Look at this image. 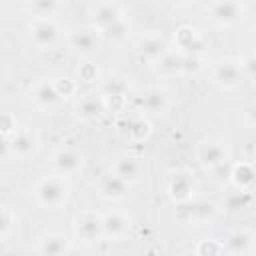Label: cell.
I'll list each match as a JSON object with an SVG mask.
<instances>
[{
  "mask_svg": "<svg viewBox=\"0 0 256 256\" xmlns=\"http://www.w3.org/2000/svg\"><path fill=\"white\" fill-rule=\"evenodd\" d=\"M138 106H140V112H144V114L164 116L172 106V98L166 88L152 86V88L144 90V94L138 98Z\"/></svg>",
  "mask_w": 256,
  "mask_h": 256,
  "instance_id": "2e32d148",
  "label": "cell"
},
{
  "mask_svg": "<svg viewBox=\"0 0 256 256\" xmlns=\"http://www.w3.org/2000/svg\"><path fill=\"white\" fill-rule=\"evenodd\" d=\"M100 34H102V38H106V40H110V42H122V40H126L128 34H130V24H128L126 20H120L118 24H114V26L102 30Z\"/></svg>",
  "mask_w": 256,
  "mask_h": 256,
  "instance_id": "f546056e",
  "label": "cell"
},
{
  "mask_svg": "<svg viewBox=\"0 0 256 256\" xmlns=\"http://www.w3.org/2000/svg\"><path fill=\"white\" fill-rule=\"evenodd\" d=\"M30 100L38 110L50 112L62 102V96L58 94L52 78H40L30 88Z\"/></svg>",
  "mask_w": 256,
  "mask_h": 256,
  "instance_id": "ac0fdd59",
  "label": "cell"
},
{
  "mask_svg": "<svg viewBox=\"0 0 256 256\" xmlns=\"http://www.w3.org/2000/svg\"><path fill=\"white\" fill-rule=\"evenodd\" d=\"M218 214V204H214L212 200H198L192 198L188 202H180L176 204V218L184 224H194L200 226L208 220H212Z\"/></svg>",
  "mask_w": 256,
  "mask_h": 256,
  "instance_id": "5b68a950",
  "label": "cell"
},
{
  "mask_svg": "<svg viewBox=\"0 0 256 256\" xmlns=\"http://www.w3.org/2000/svg\"><path fill=\"white\" fill-rule=\"evenodd\" d=\"M30 40L36 48L50 50L60 40V28L52 18H32L28 24Z\"/></svg>",
  "mask_w": 256,
  "mask_h": 256,
  "instance_id": "ba28073f",
  "label": "cell"
},
{
  "mask_svg": "<svg viewBox=\"0 0 256 256\" xmlns=\"http://www.w3.org/2000/svg\"><path fill=\"white\" fill-rule=\"evenodd\" d=\"M18 130H22L20 124H18V118H16L12 112H4V114H2V136H4V138H10V136H14Z\"/></svg>",
  "mask_w": 256,
  "mask_h": 256,
  "instance_id": "836d02e7",
  "label": "cell"
},
{
  "mask_svg": "<svg viewBox=\"0 0 256 256\" xmlns=\"http://www.w3.org/2000/svg\"><path fill=\"white\" fill-rule=\"evenodd\" d=\"M78 80L86 82V84H92V82H98L100 80V70L94 62H84L80 64L78 68Z\"/></svg>",
  "mask_w": 256,
  "mask_h": 256,
  "instance_id": "d6a6232c",
  "label": "cell"
},
{
  "mask_svg": "<svg viewBox=\"0 0 256 256\" xmlns=\"http://www.w3.org/2000/svg\"><path fill=\"white\" fill-rule=\"evenodd\" d=\"M40 148V138L32 130H18L14 136L4 138V158L12 156L16 160L32 158Z\"/></svg>",
  "mask_w": 256,
  "mask_h": 256,
  "instance_id": "8992f818",
  "label": "cell"
},
{
  "mask_svg": "<svg viewBox=\"0 0 256 256\" xmlns=\"http://www.w3.org/2000/svg\"><path fill=\"white\" fill-rule=\"evenodd\" d=\"M170 2H176V4H186V2H190V0H170Z\"/></svg>",
  "mask_w": 256,
  "mask_h": 256,
  "instance_id": "8d00e7d4",
  "label": "cell"
},
{
  "mask_svg": "<svg viewBox=\"0 0 256 256\" xmlns=\"http://www.w3.org/2000/svg\"><path fill=\"white\" fill-rule=\"evenodd\" d=\"M240 66H242L244 78L256 80V52H250V54L242 56V58H240Z\"/></svg>",
  "mask_w": 256,
  "mask_h": 256,
  "instance_id": "e575fe53",
  "label": "cell"
},
{
  "mask_svg": "<svg viewBox=\"0 0 256 256\" xmlns=\"http://www.w3.org/2000/svg\"><path fill=\"white\" fill-rule=\"evenodd\" d=\"M194 252L200 254V256L224 254V244H222V240H216V238H202V240H198Z\"/></svg>",
  "mask_w": 256,
  "mask_h": 256,
  "instance_id": "4dcf8cb0",
  "label": "cell"
},
{
  "mask_svg": "<svg viewBox=\"0 0 256 256\" xmlns=\"http://www.w3.org/2000/svg\"><path fill=\"white\" fill-rule=\"evenodd\" d=\"M102 226H104V240L120 242L130 234L132 218L118 208H108L106 212H102Z\"/></svg>",
  "mask_w": 256,
  "mask_h": 256,
  "instance_id": "7c38bea8",
  "label": "cell"
},
{
  "mask_svg": "<svg viewBox=\"0 0 256 256\" xmlns=\"http://www.w3.org/2000/svg\"><path fill=\"white\" fill-rule=\"evenodd\" d=\"M210 18L220 28L236 26L244 20L242 0H214L210 6Z\"/></svg>",
  "mask_w": 256,
  "mask_h": 256,
  "instance_id": "9c48e42d",
  "label": "cell"
},
{
  "mask_svg": "<svg viewBox=\"0 0 256 256\" xmlns=\"http://www.w3.org/2000/svg\"><path fill=\"white\" fill-rule=\"evenodd\" d=\"M60 0H26L28 12L32 18H50L56 14Z\"/></svg>",
  "mask_w": 256,
  "mask_h": 256,
  "instance_id": "83f0119b",
  "label": "cell"
},
{
  "mask_svg": "<svg viewBox=\"0 0 256 256\" xmlns=\"http://www.w3.org/2000/svg\"><path fill=\"white\" fill-rule=\"evenodd\" d=\"M72 114L78 122H84V124H90V122H96L100 120L104 114H106V104H104V98L102 94H84L80 96L74 106H72Z\"/></svg>",
  "mask_w": 256,
  "mask_h": 256,
  "instance_id": "5bb4252c",
  "label": "cell"
},
{
  "mask_svg": "<svg viewBox=\"0 0 256 256\" xmlns=\"http://www.w3.org/2000/svg\"><path fill=\"white\" fill-rule=\"evenodd\" d=\"M68 42H70V48H74L80 56H92L100 48L102 34H100L98 28H94L92 24H88V26L74 28L68 34Z\"/></svg>",
  "mask_w": 256,
  "mask_h": 256,
  "instance_id": "9a60e30c",
  "label": "cell"
},
{
  "mask_svg": "<svg viewBox=\"0 0 256 256\" xmlns=\"http://www.w3.org/2000/svg\"><path fill=\"white\" fill-rule=\"evenodd\" d=\"M120 20H124V12L116 2H110V0H104V2L96 4L90 12V24L94 28H98L100 32L118 24Z\"/></svg>",
  "mask_w": 256,
  "mask_h": 256,
  "instance_id": "7402d4cb",
  "label": "cell"
},
{
  "mask_svg": "<svg viewBox=\"0 0 256 256\" xmlns=\"http://www.w3.org/2000/svg\"><path fill=\"white\" fill-rule=\"evenodd\" d=\"M50 166L54 172L62 174V176H74L82 170L84 166V156L80 150L72 148V146H60L52 152L50 156Z\"/></svg>",
  "mask_w": 256,
  "mask_h": 256,
  "instance_id": "8fae6325",
  "label": "cell"
},
{
  "mask_svg": "<svg viewBox=\"0 0 256 256\" xmlns=\"http://www.w3.org/2000/svg\"><path fill=\"white\" fill-rule=\"evenodd\" d=\"M118 130L134 144L144 142L152 134V124L144 112H122L118 114Z\"/></svg>",
  "mask_w": 256,
  "mask_h": 256,
  "instance_id": "52a82bcc",
  "label": "cell"
},
{
  "mask_svg": "<svg viewBox=\"0 0 256 256\" xmlns=\"http://www.w3.org/2000/svg\"><path fill=\"white\" fill-rule=\"evenodd\" d=\"M32 194L38 206L46 210H60L68 204L72 196V186L68 182V176L54 172L40 176L32 186Z\"/></svg>",
  "mask_w": 256,
  "mask_h": 256,
  "instance_id": "6da1fadb",
  "label": "cell"
},
{
  "mask_svg": "<svg viewBox=\"0 0 256 256\" xmlns=\"http://www.w3.org/2000/svg\"><path fill=\"white\" fill-rule=\"evenodd\" d=\"M168 50H170V46L160 34H152L150 32V34L140 36L138 42H136V54L142 60L150 62V64H156Z\"/></svg>",
  "mask_w": 256,
  "mask_h": 256,
  "instance_id": "603a6c76",
  "label": "cell"
},
{
  "mask_svg": "<svg viewBox=\"0 0 256 256\" xmlns=\"http://www.w3.org/2000/svg\"><path fill=\"white\" fill-rule=\"evenodd\" d=\"M16 212L12 210V206H8L6 202L0 206V242H6V238L12 234V230L16 228Z\"/></svg>",
  "mask_w": 256,
  "mask_h": 256,
  "instance_id": "f1b7e54d",
  "label": "cell"
},
{
  "mask_svg": "<svg viewBox=\"0 0 256 256\" xmlns=\"http://www.w3.org/2000/svg\"><path fill=\"white\" fill-rule=\"evenodd\" d=\"M96 192H98V196H100L102 200L118 202V200L128 198V194H130V184L110 170V172H104V174L98 178V182H96Z\"/></svg>",
  "mask_w": 256,
  "mask_h": 256,
  "instance_id": "ffe728a7",
  "label": "cell"
},
{
  "mask_svg": "<svg viewBox=\"0 0 256 256\" xmlns=\"http://www.w3.org/2000/svg\"><path fill=\"white\" fill-rule=\"evenodd\" d=\"M194 190H196V184H194V178L190 176V172L186 170H176L168 176L166 180V194L168 198L174 202V204H180V202H188L194 198Z\"/></svg>",
  "mask_w": 256,
  "mask_h": 256,
  "instance_id": "e0dca14e",
  "label": "cell"
},
{
  "mask_svg": "<svg viewBox=\"0 0 256 256\" xmlns=\"http://www.w3.org/2000/svg\"><path fill=\"white\" fill-rule=\"evenodd\" d=\"M72 250V240L60 230H44L36 238V252L42 256H64Z\"/></svg>",
  "mask_w": 256,
  "mask_h": 256,
  "instance_id": "4fadbf2b",
  "label": "cell"
},
{
  "mask_svg": "<svg viewBox=\"0 0 256 256\" xmlns=\"http://www.w3.org/2000/svg\"><path fill=\"white\" fill-rule=\"evenodd\" d=\"M244 80L240 60H220L212 68V82L220 90H236Z\"/></svg>",
  "mask_w": 256,
  "mask_h": 256,
  "instance_id": "30bf717a",
  "label": "cell"
},
{
  "mask_svg": "<svg viewBox=\"0 0 256 256\" xmlns=\"http://www.w3.org/2000/svg\"><path fill=\"white\" fill-rule=\"evenodd\" d=\"M244 122L256 130V102H250L246 108H244Z\"/></svg>",
  "mask_w": 256,
  "mask_h": 256,
  "instance_id": "d590c367",
  "label": "cell"
},
{
  "mask_svg": "<svg viewBox=\"0 0 256 256\" xmlns=\"http://www.w3.org/2000/svg\"><path fill=\"white\" fill-rule=\"evenodd\" d=\"M196 160L202 170L210 172L230 160V148L222 138H204L196 146Z\"/></svg>",
  "mask_w": 256,
  "mask_h": 256,
  "instance_id": "277c9868",
  "label": "cell"
},
{
  "mask_svg": "<svg viewBox=\"0 0 256 256\" xmlns=\"http://www.w3.org/2000/svg\"><path fill=\"white\" fill-rule=\"evenodd\" d=\"M174 42H176L178 52H182V54H196V56H200L208 48L206 38L196 28H192V26H180V28H176Z\"/></svg>",
  "mask_w": 256,
  "mask_h": 256,
  "instance_id": "44dd1931",
  "label": "cell"
},
{
  "mask_svg": "<svg viewBox=\"0 0 256 256\" xmlns=\"http://www.w3.org/2000/svg\"><path fill=\"white\" fill-rule=\"evenodd\" d=\"M130 92V80L122 74H108L100 80V94L102 96H120L126 98Z\"/></svg>",
  "mask_w": 256,
  "mask_h": 256,
  "instance_id": "484cf974",
  "label": "cell"
},
{
  "mask_svg": "<svg viewBox=\"0 0 256 256\" xmlns=\"http://www.w3.org/2000/svg\"><path fill=\"white\" fill-rule=\"evenodd\" d=\"M74 238L80 244H96L104 240V226H102V212L96 210H80L72 220Z\"/></svg>",
  "mask_w": 256,
  "mask_h": 256,
  "instance_id": "3957f363",
  "label": "cell"
},
{
  "mask_svg": "<svg viewBox=\"0 0 256 256\" xmlns=\"http://www.w3.org/2000/svg\"><path fill=\"white\" fill-rule=\"evenodd\" d=\"M52 82H54L58 94L62 96V100L70 98V96H76V92H78V82L72 80L70 76H56V78H52Z\"/></svg>",
  "mask_w": 256,
  "mask_h": 256,
  "instance_id": "1f68e13d",
  "label": "cell"
},
{
  "mask_svg": "<svg viewBox=\"0 0 256 256\" xmlns=\"http://www.w3.org/2000/svg\"><path fill=\"white\" fill-rule=\"evenodd\" d=\"M222 244H224V252L226 254H252L256 252V238L252 232L248 230H230L224 238H222Z\"/></svg>",
  "mask_w": 256,
  "mask_h": 256,
  "instance_id": "cb8c5ba5",
  "label": "cell"
},
{
  "mask_svg": "<svg viewBox=\"0 0 256 256\" xmlns=\"http://www.w3.org/2000/svg\"><path fill=\"white\" fill-rule=\"evenodd\" d=\"M110 170L114 174H118L122 180H126L128 184H136L144 174V162L140 156H136L132 152H122L112 160Z\"/></svg>",
  "mask_w": 256,
  "mask_h": 256,
  "instance_id": "d6986e66",
  "label": "cell"
},
{
  "mask_svg": "<svg viewBox=\"0 0 256 256\" xmlns=\"http://www.w3.org/2000/svg\"><path fill=\"white\" fill-rule=\"evenodd\" d=\"M156 70L160 76H188V74H196L202 70V58L196 54H182V52H174L172 48L156 62Z\"/></svg>",
  "mask_w": 256,
  "mask_h": 256,
  "instance_id": "7a4b0ae2",
  "label": "cell"
},
{
  "mask_svg": "<svg viewBox=\"0 0 256 256\" xmlns=\"http://www.w3.org/2000/svg\"><path fill=\"white\" fill-rule=\"evenodd\" d=\"M230 184L234 188H244V190H252L256 186V160L248 162H236L230 168Z\"/></svg>",
  "mask_w": 256,
  "mask_h": 256,
  "instance_id": "d4e9b609",
  "label": "cell"
},
{
  "mask_svg": "<svg viewBox=\"0 0 256 256\" xmlns=\"http://www.w3.org/2000/svg\"><path fill=\"white\" fill-rule=\"evenodd\" d=\"M254 202V196H252V190H244V188H234V192H230L222 206L226 212H240V210H246L250 208V204Z\"/></svg>",
  "mask_w": 256,
  "mask_h": 256,
  "instance_id": "4316f807",
  "label": "cell"
}]
</instances>
